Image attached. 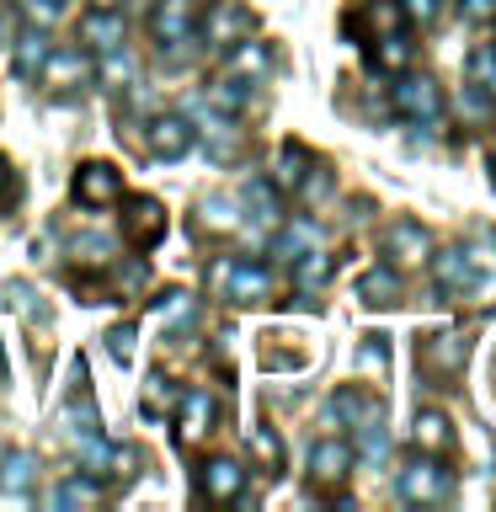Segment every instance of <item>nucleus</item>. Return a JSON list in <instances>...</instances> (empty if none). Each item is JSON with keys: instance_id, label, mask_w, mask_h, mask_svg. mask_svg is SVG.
Segmentation results:
<instances>
[{"instance_id": "nucleus-1", "label": "nucleus", "mask_w": 496, "mask_h": 512, "mask_svg": "<svg viewBox=\"0 0 496 512\" xmlns=\"http://www.w3.org/2000/svg\"><path fill=\"white\" fill-rule=\"evenodd\" d=\"M395 491H400V502H411V507H438V502H448V491H454V475L438 464V454H416L406 470H400Z\"/></svg>"}, {"instance_id": "nucleus-2", "label": "nucleus", "mask_w": 496, "mask_h": 512, "mask_svg": "<svg viewBox=\"0 0 496 512\" xmlns=\"http://www.w3.org/2000/svg\"><path fill=\"white\" fill-rule=\"evenodd\" d=\"M214 288L235 304H267L272 299V272L262 262H214Z\"/></svg>"}, {"instance_id": "nucleus-3", "label": "nucleus", "mask_w": 496, "mask_h": 512, "mask_svg": "<svg viewBox=\"0 0 496 512\" xmlns=\"http://www.w3.org/2000/svg\"><path fill=\"white\" fill-rule=\"evenodd\" d=\"M192 27H198V0H155L150 32L171 59H182V43H192Z\"/></svg>"}, {"instance_id": "nucleus-4", "label": "nucleus", "mask_w": 496, "mask_h": 512, "mask_svg": "<svg viewBox=\"0 0 496 512\" xmlns=\"http://www.w3.org/2000/svg\"><path fill=\"white\" fill-rule=\"evenodd\" d=\"M390 102H395L400 118H411V123H438L443 118V91H438V80H427V75H400Z\"/></svg>"}, {"instance_id": "nucleus-5", "label": "nucleus", "mask_w": 496, "mask_h": 512, "mask_svg": "<svg viewBox=\"0 0 496 512\" xmlns=\"http://www.w3.org/2000/svg\"><path fill=\"white\" fill-rule=\"evenodd\" d=\"M144 144H150L155 160H182L192 144H198V128H192L182 112H155L150 128H144Z\"/></svg>"}, {"instance_id": "nucleus-6", "label": "nucleus", "mask_w": 496, "mask_h": 512, "mask_svg": "<svg viewBox=\"0 0 496 512\" xmlns=\"http://www.w3.org/2000/svg\"><path fill=\"white\" fill-rule=\"evenodd\" d=\"M251 32V11L240 6V0H214L203 16V43L208 48H235L240 38Z\"/></svg>"}, {"instance_id": "nucleus-7", "label": "nucleus", "mask_w": 496, "mask_h": 512, "mask_svg": "<svg viewBox=\"0 0 496 512\" xmlns=\"http://www.w3.org/2000/svg\"><path fill=\"white\" fill-rule=\"evenodd\" d=\"M384 256H390V267H422L432 256V235L416 219H395L384 230Z\"/></svg>"}, {"instance_id": "nucleus-8", "label": "nucleus", "mask_w": 496, "mask_h": 512, "mask_svg": "<svg viewBox=\"0 0 496 512\" xmlns=\"http://www.w3.org/2000/svg\"><path fill=\"white\" fill-rule=\"evenodd\" d=\"M219 422V400L208 395V390H187L182 395V411H176V443L192 448V443H203L208 432H214Z\"/></svg>"}, {"instance_id": "nucleus-9", "label": "nucleus", "mask_w": 496, "mask_h": 512, "mask_svg": "<svg viewBox=\"0 0 496 512\" xmlns=\"http://www.w3.org/2000/svg\"><path fill=\"white\" fill-rule=\"evenodd\" d=\"M352 475V448L342 438H320L310 448V486L315 491H336Z\"/></svg>"}, {"instance_id": "nucleus-10", "label": "nucleus", "mask_w": 496, "mask_h": 512, "mask_svg": "<svg viewBox=\"0 0 496 512\" xmlns=\"http://www.w3.org/2000/svg\"><path fill=\"white\" fill-rule=\"evenodd\" d=\"M198 491H203V502L230 507V502L246 496V470H240L235 459H208L203 470H198Z\"/></svg>"}, {"instance_id": "nucleus-11", "label": "nucleus", "mask_w": 496, "mask_h": 512, "mask_svg": "<svg viewBox=\"0 0 496 512\" xmlns=\"http://www.w3.org/2000/svg\"><path fill=\"white\" fill-rule=\"evenodd\" d=\"M123 198V176L107 166V160H86L75 171V203L86 208H102V203H118Z\"/></svg>"}, {"instance_id": "nucleus-12", "label": "nucleus", "mask_w": 496, "mask_h": 512, "mask_svg": "<svg viewBox=\"0 0 496 512\" xmlns=\"http://www.w3.org/2000/svg\"><path fill=\"white\" fill-rule=\"evenodd\" d=\"M123 230H128V240H134V246H155V240L166 235V208H160L155 198H128Z\"/></svg>"}, {"instance_id": "nucleus-13", "label": "nucleus", "mask_w": 496, "mask_h": 512, "mask_svg": "<svg viewBox=\"0 0 496 512\" xmlns=\"http://www.w3.org/2000/svg\"><path fill=\"white\" fill-rule=\"evenodd\" d=\"M464 358H470V342H464L459 331H443V336H432V342H422V368H432V374H443V379H454Z\"/></svg>"}, {"instance_id": "nucleus-14", "label": "nucleus", "mask_w": 496, "mask_h": 512, "mask_svg": "<svg viewBox=\"0 0 496 512\" xmlns=\"http://www.w3.org/2000/svg\"><path fill=\"white\" fill-rule=\"evenodd\" d=\"M80 43H86V54H112V48H123V16L91 6V16L80 22Z\"/></svg>"}, {"instance_id": "nucleus-15", "label": "nucleus", "mask_w": 496, "mask_h": 512, "mask_svg": "<svg viewBox=\"0 0 496 512\" xmlns=\"http://www.w3.org/2000/svg\"><path fill=\"white\" fill-rule=\"evenodd\" d=\"M38 80H48V86H86V80H91V59L75 54V48H64V54H54V48H48Z\"/></svg>"}, {"instance_id": "nucleus-16", "label": "nucleus", "mask_w": 496, "mask_h": 512, "mask_svg": "<svg viewBox=\"0 0 496 512\" xmlns=\"http://www.w3.org/2000/svg\"><path fill=\"white\" fill-rule=\"evenodd\" d=\"M102 502V480L96 475H86V470H75V475H64L54 491H48V507H96Z\"/></svg>"}, {"instance_id": "nucleus-17", "label": "nucleus", "mask_w": 496, "mask_h": 512, "mask_svg": "<svg viewBox=\"0 0 496 512\" xmlns=\"http://www.w3.org/2000/svg\"><path fill=\"white\" fill-rule=\"evenodd\" d=\"M379 416H384V406L363 390H336L331 395V422H342V427H363V422H379Z\"/></svg>"}, {"instance_id": "nucleus-18", "label": "nucleus", "mask_w": 496, "mask_h": 512, "mask_svg": "<svg viewBox=\"0 0 496 512\" xmlns=\"http://www.w3.org/2000/svg\"><path fill=\"white\" fill-rule=\"evenodd\" d=\"M411 438H416V448H422V454H438V459H443L448 448H454V427H448L443 411H416Z\"/></svg>"}, {"instance_id": "nucleus-19", "label": "nucleus", "mask_w": 496, "mask_h": 512, "mask_svg": "<svg viewBox=\"0 0 496 512\" xmlns=\"http://www.w3.org/2000/svg\"><path fill=\"white\" fill-rule=\"evenodd\" d=\"M48 32L43 27H27V32H16V59H11V70L22 75V80H38V70H43V59H48Z\"/></svg>"}, {"instance_id": "nucleus-20", "label": "nucleus", "mask_w": 496, "mask_h": 512, "mask_svg": "<svg viewBox=\"0 0 496 512\" xmlns=\"http://www.w3.org/2000/svg\"><path fill=\"white\" fill-rule=\"evenodd\" d=\"M358 299L374 304V310H384V304H400V272L384 262V267H368L358 278Z\"/></svg>"}, {"instance_id": "nucleus-21", "label": "nucleus", "mask_w": 496, "mask_h": 512, "mask_svg": "<svg viewBox=\"0 0 496 512\" xmlns=\"http://www.w3.org/2000/svg\"><path fill=\"white\" fill-rule=\"evenodd\" d=\"M310 171H315V155H310V150H299V144H283V150H278V171H272V182H278L283 192H304Z\"/></svg>"}, {"instance_id": "nucleus-22", "label": "nucleus", "mask_w": 496, "mask_h": 512, "mask_svg": "<svg viewBox=\"0 0 496 512\" xmlns=\"http://www.w3.org/2000/svg\"><path fill=\"white\" fill-rule=\"evenodd\" d=\"M267 70H272V48H267V43L240 38V43L230 48V75H240V80H262Z\"/></svg>"}, {"instance_id": "nucleus-23", "label": "nucleus", "mask_w": 496, "mask_h": 512, "mask_svg": "<svg viewBox=\"0 0 496 512\" xmlns=\"http://www.w3.org/2000/svg\"><path fill=\"white\" fill-rule=\"evenodd\" d=\"M368 59H374L379 70L400 75V70L411 64V38H406L400 27H395V32H379V38H374V48H368Z\"/></svg>"}, {"instance_id": "nucleus-24", "label": "nucleus", "mask_w": 496, "mask_h": 512, "mask_svg": "<svg viewBox=\"0 0 496 512\" xmlns=\"http://www.w3.org/2000/svg\"><path fill=\"white\" fill-rule=\"evenodd\" d=\"M208 102H214V112H224V118H235V112L251 102V80H240V75L224 70L214 86H208Z\"/></svg>"}, {"instance_id": "nucleus-25", "label": "nucleus", "mask_w": 496, "mask_h": 512, "mask_svg": "<svg viewBox=\"0 0 496 512\" xmlns=\"http://www.w3.org/2000/svg\"><path fill=\"white\" fill-rule=\"evenodd\" d=\"M32 480H38V459H32V454H6V459H0V491L27 496Z\"/></svg>"}, {"instance_id": "nucleus-26", "label": "nucleus", "mask_w": 496, "mask_h": 512, "mask_svg": "<svg viewBox=\"0 0 496 512\" xmlns=\"http://www.w3.org/2000/svg\"><path fill=\"white\" fill-rule=\"evenodd\" d=\"M331 278V256L326 251H304V256H294V288H299V294H310V288H320V283H326Z\"/></svg>"}, {"instance_id": "nucleus-27", "label": "nucleus", "mask_w": 496, "mask_h": 512, "mask_svg": "<svg viewBox=\"0 0 496 512\" xmlns=\"http://www.w3.org/2000/svg\"><path fill=\"white\" fill-rule=\"evenodd\" d=\"M198 224H203V230H214V235H224V230H235V224H240V208L230 198H203L198 203Z\"/></svg>"}, {"instance_id": "nucleus-28", "label": "nucleus", "mask_w": 496, "mask_h": 512, "mask_svg": "<svg viewBox=\"0 0 496 512\" xmlns=\"http://www.w3.org/2000/svg\"><path fill=\"white\" fill-rule=\"evenodd\" d=\"M80 470L102 480V475L112 470V443L96 438V432H80Z\"/></svg>"}, {"instance_id": "nucleus-29", "label": "nucleus", "mask_w": 496, "mask_h": 512, "mask_svg": "<svg viewBox=\"0 0 496 512\" xmlns=\"http://www.w3.org/2000/svg\"><path fill=\"white\" fill-rule=\"evenodd\" d=\"M246 208H251V219H256V224H267V230L283 219V208H278V192H272L267 182H251V187H246Z\"/></svg>"}, {"instance_id": "nucleus-30", "label": "nucleus", "mask_w": 496, "mask_h": 512, "mask_svg": "<svg viewBox=\"0 0 496 512\" xmlns=\"http://www.w3.org/2000/svg\"><path fill=\"white\" fill-rule=\"evenodd\" d=\"M251 454H256V464H262L267 475H278L283 470V443H278V432H267V427H251Z\"/></svg>"}, {"instance_id": "nucleus-31", "label": "nucleus", "mask_w": 496, "mask_h": 512, "mask_svg": "<svg viewBox=\"0 0 496 512\" xmlns=\"http://www.w3.org/2000/svg\"><path fill=\"white\" fill-rule=\"evenodd\" d=\"M315 240H320V230H315L310 219H299V224H288V230L278 235V256H288V262H294V256H304V251L315 246Z\"/></svg>"}, {"instance_id": "nucleus-32", "label": "nucleus", "mask_w": 496, "mask_h": 512, "mask_svg": "<svg viewBox=\"0 0 496 512\" xmlns=\"http://www.w3.org/2000/svg\"><path fill=\"white\" fill-rule=\"evenodd\" d=\"M464 70H470V80L496 102V48H475V54L464 59Z\"/></svg>"}, {"instance_id": "nucleus-33", "label": "nucleus", "mask_w": 496, "mask_h": 512, "mask_svg": "<svg viewBox=\"0 0 496 512\" xmlns=\"http://www.w3.org/2000/svg\"><path fill=\"white\" fill-rule=\"evenodd\" d=\"M400 22H406V11H400V0H374L363 16H358V27H374V32H395Z\"/></svg>"}, {"instance_id": "nucleus-34", "label": "nucleus", "mask_w": 496, "mask_h": 512, "mask_svg": "<svg viewBox=\"0 0 496 512\" xmlns=\"http://www.w3.org/2000/svg\"><path fill=\"white\" fill-rule=\"evenodd\" d=\"M203 134H208V150H214V160H224V155H230L235 144H240L235 123L224 118V112H219V118H203Z\"/></svg>"}, {"instance_id": "nucleus-35", "label": "nucleus", "mask_w": 496, "mask_h": 512, "mask_svg": "<svg viewBox=\"0 0 496 512\" xmlns=\"http://www.w3.org/2000/svg\"><path fill=\"white\" fill-rule=\"evenodd\" d=\"M128 75H134V64H128L123 48H112V54H102V70H96V80H102L107 91H123Z\"/></svg>"}, {"instance_id": "nucleus-36", "label": "nucleus", "mask_w": 496, "mask_h": 512, "mask_svg": "<svg viewBox=\"0 0 496 512\" xmlns=\"http://www.w3.org/2000/svg\"><path fill=\"white\" fill-rule=\"evenodd\" d=\"M160 315H166V326H192L198 304H192V294H182V288H171V294L160 299Z\"/></svg>"}, {"instance_id": "nucleus-37", "label": "nucleus", "mask_w": 496, "mask_h": 512, "mask_svg": "<svg viewBox=\"0 0 496 512\" xmlns=\"http://www.w3.org/2000/svg\"><path fill=\"white\" fill-rule=\"evenodd\" d=\"M22 11H27V22L32 27H59V11H64V0H22Z\"/></svg>"}, {"instance_id": "nucleus-38", "label": "nucleus", "mask_w": 496, "mask_h": 512, "mask_svg": "<svg viewBox=\"0 0 496 512\" xmlns=\"http://www.w3.org/2000/svg\"><path fill=\"white\" fill-rule=\"evenodd\" d=\"M6 304H11V310H22L27 320H43V304H38V294H32L27 283H11L6 288Z\"/></svg>"}, {"instance_id": "nucleus-39", "label": "nucleus", "mask_w": 496, "mask_h": 512, "mask_svg": "<svg viewBox=\"0 0 496 512\" xmlns=\"http://www.w3.org/2000/svg\"><path fill=\"white\" fill-rule=\"evenodd\" d=\"M400 11H406V22L432 27V22H438V11H443V0H400Z\"/></svg>"}, {"instance_id": "nucleus-40", "label": "nucleus", "mask_w": 496, "mask_h": 512, "mask_svg": "<svg viewBox=\"0 0 496 512\" xmlns=\"http://www.w3.org/2000/svg\"><path fill=\"white\" fill-rule=\"evenodd\" d=\"M107 352H112L118 363L134 358V326H112V331H107Z\"/></svg>"}, {"instance_id": "nucleus-41", "label": "nucleus", "mask_w": 496, "mask_h": 512, "mask_svg": "<svg viewBox=\"0 0 496 512\" xmlns=\"http://www.w3.org/2000/svg\"><path fill=\"white\" fill-rule=\"evenodd\" d=\"M75 251L86 256V262H102V267L112 262V246H107V240H96V235H80V240H75Z\"/></svg>"}, {"instance_id": "nucleus-42", "label": "nucleus", "mask_w": 496, "mask_h": 512, "mask_svg": "<svg viewBox=\"0 0 496 512\" xmlns=\"http://www.w3.org/2000/svg\"><path fill=\"white\" fill-rule=\"evenodd\" d=\"M166 400H171V379L150 374V416H166Z\"/></svg>"}, {"instance_id": "nucleus-43", "label": "nucleus", "mask_w": 496, "mask_h": 512, "mask_svg": "<svg viewBox=\"0 0 496 512\" xmlns=\"http://www.w3.org/2000/svg\"><path fill=\"white\" fill-rule=\"evenodd\" d=\"M459 11H464V22H491L496 0H459Z\"/></svg>"}, {"instance_id": "nucleus-44", "label": "nucleus", "mask_w": 496, "mask_h": 512, "mask_svg": "<svg viewBox=\"0 0 496 512\" xmlns=\"http://www.w3.org/2000/svg\"><path fill=\"white\" fill-rule=\"evenodd\" d=\"M390 363V347H384V336H368V347H363V368H384Z\"/></svg>"}, {"instance_id": "nucleus-45", "label": "nucleus", "mask_w": 496, "mask_h": 512, "mask_svg": "<svg viewBox=\"0 0 496 512\" xmlns=\"http://www.w3.org/2000/svg\"><path fill=\"white\" fill-rule=\"evenodd\" d=\"M70 422H75V432H96V427H102V422H96V411L86 406V400H75V406H70Z\"/></svg>"}, {"instance_id": "nucleus-46", "label": "nucleus", "mask_w": 496, "mask_h": 512, "mask_svg": "<svg viewBox=\"0 0 496 512\" xmlns=\"http://www.w3.org/2000/svg\"><path fill=\"white\" fill-rule=\"evenodd\" d=\"M96 6H102V11H118V6H123V0H96Z\"/></svg>"}, {"instance_id": "nucleus-47", "label": "nucleus", "mask_w": 496, "mask_h": 512, "mask_svg": "<svg viewBox=\"0 0 496 512\" xmlns=\"http://www.w3.org/2000/svg\"><path fill=\"white\" fill-rule=\"evenodd\" d=\"M0 182H6V160H0Z\"/></svg>"}, {"instance_id": "nucleus-48", "label": "nucleus", "mask_w": 496, "mask_h": 512, "mask_svg": "<svg viewBox=\"0 0 496 512\" xmlns=\"http://www.w3.org/2000/svg\"><path fill=\"white\" fill-rule=\"evenodd\" d=\"M0 43H6V22H0Z\"/></svg>"}]
</instances>
